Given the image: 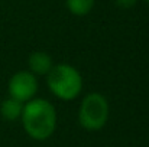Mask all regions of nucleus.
<instances>
[{"instance_id": "0eeeda50", "label": "nucleus", "mask_w": 149, "mask_h": 147, "mask_svg": "<svg viewBox=\"0 0 149 147\" xmlns=\"http://www.w3.org/2000/svg\"><path fill=\"white\" fill-rule=\"evenodd\" d=\"M68 10L75 16H86L94 7V0H65Z\"/></svg>"}, {"instance_id": "6e6552de", "label": "nucleus", "mask_w": 149, "mask_h": 147, "mask_svg": "<svg viewBox=\"0 0 149 147\" xmlns=\"http://www.w3.org/2000/svg\"><path fill=\"white\" fill-rule=\"evenodd\" d=\"M138 0H114V3L120 7V9H130L136 4Z\"/></svg>"}, {"instance_id": "f03ea898", "label": "nucleus", "mask_w": 149, "mask_h": 147, "mask_svg": "<svg viewBox=\"0 0 149 147\" xmlns=\"http://www.w3.org/2000/svg\"><path fill=\"white\" fill-rule=\"evenodd\" d=\"M47 84L51 92L64 101L77 98L83 90L81 74L70 63L54 65L47 75Z\"/></svg>"}, {"instance_id": "1a4fd4ad", "label": "nucleus", "mask_w": 149, "mask_h": 147, "mask_svg": "<svg viewBox=\"0 0 149 147\" xmlns=\"http://www.w3.org/2000/svg\"><path fill=\"white\" fill-rule=\"evenodd\" d=\"M145 1H146V3H149V0H145Z\"/></svg>"}, {"instance_id": "20e7f679", "label": "nucleus", "mask_w": 149, "mask_h": 147, "mask_svg": "<svg viewBox=\"0 0 149 147\" xmlns=\"http://www.w3.org/2000/svg\"><path fill=\"white\" fill-rule=\"evenodd\" d=\"M7 91L10 98L25 104L35 97L38 91V79L29 71H19L9 79Z\"/></svg>"}, {"instance_id": "423d86ee", "label": "nucleus", "mask_w": 149, "mask_h": 147, "mask_svg": "<svg viewBox=\"0 0 149 147\" xmlns=\"http://www.w3.org/2000/svg\"><path fill=\"white\" fill-rule=\"evenodd\" d=\"M22 111H23V104L13 99V98H6L1 105H0V114L4 120L7 121H16L22 117Z\"/></svg>"}, {"instance_id": "f257e3e1", "label": "nucleus", "mask_w": 149, "mask_h": 147, "mask_svg": "<svg viewBox=\"0 0 149 147\" xmlns=\"http://www.w3.org/2000/svg\"><path fill=\"white\" fill-rule=\"evenodd\" d=\"M20 120L28 136L38 141L49 139L56 128L55 107L42 98H33L25 102Z\"/></svg>"}, {"instance_id": "39448f33", "label": "nucleus", "mask_w": 149, "mask_h": 147, "mask_svg": "<svg viewBox=\"0 0 149 147\" xmlns=\"http://www.w3.org/2000/svg\"><path fill=\"white\" fill-rule=\"evenodd\" d=\"M28 65L31 69L29 72H32L33 75H48L54 66L52 58L47 52H42V50L31 53L28 59Z\"/></svg>"}, {"instance_id": "7ed1b4c3", "label": "nucleus", "mask_w": 149, "mask_h": 147, "mask_svg": "<svg viewBox=\"0 0 149 147\" xmlns=\"http://www.w3.org/2000/svg\"><path fill=\"white\" fill-rule=\"evenodd\" d=\"M109 102L104 95L91 92L86 95L78 111V121L88 131L101 130L109 120Z\"/></svg>"}]
</instances>
